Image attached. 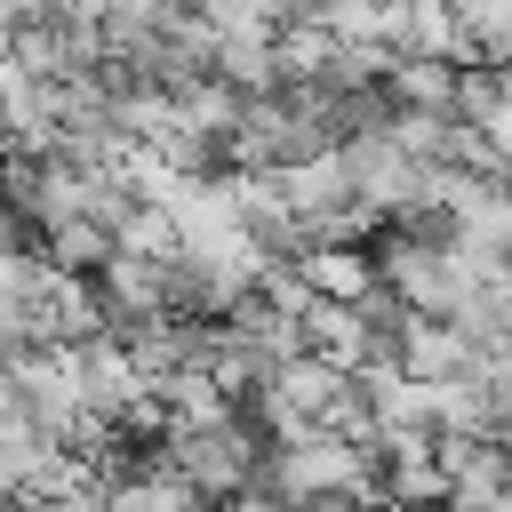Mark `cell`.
Returning <instances> with one entry per match:
<instances>
[{
  "mask_svg": "<svg viewBox=\"0 0 512 512\" xmlns=\"http://www.w3.org/2000/svg\"><path fill=\"white\" fill-rule=\"evenodd\" d=\"M200 504L216 496V504H232V496H248L256 488V472L272 464V448L256 440V424H240V416H224V424H168V456H160Z\"/></svg>",
  "mask_w": 512,
  "mask_h": 512,
  "instance_id": "6da1fadb",
  "label": "cell"
},
{
  "mask_svg": "<svg viewBox=\"0 0 512 512\" xmlns=\"http://www.w3.org/2000/svg\"><path fill=\"white\" fill-rule=\"evenodd\" d=\"M368 480H376V464H368V448L344 440V432H296V440H280L272 464H264V488L288 496L296 512L336 504V496H368Z\"/></svg>",
  "mask_w": 512,
  "mask_h": 512,
  "instance_id": "7a4b0ae2",
  "label": "cell"
},
{
  "mask_svg": "<svg viewBox=\"0 0 512 512\" xmlns=\"http://www.w3.org/2000/svg\"><path fill=\"white\" fill-rule=\"evenodd\" d=\"M296 264H304L312 296H328V304H376L384 296V264L368 248H304Z\"/></svg>",
  "mask_w": 512,
  "mask_h": 512,
  "instance_id": "3957f363",
  "label": "cell"
},
{
  "mask_svg": "<svg viewBox=\"0 0 512 512\" xmlns=\"http://www.w3.org/2000/svg\"><path fill=\"white\" fill-rule=\"evenodd\" d=\"M384 96H392V112L456 120V104H464V64H416V56H400V72L384 80Z\"/></svg>",
  "mask_w": 512,
  "mask_h": 512,
  "instance_id": "277c9868",
  "label": "cell"
},
{
  "mask_svg": "<svg viewBox=\"0 0 512 512\" xmlns=\"http://www.w3.org/2000/svg\"><path fill=\"white\" fill-rule=\"evenodd\" d=\"M40 248H48V264H56V272L96 280V272L120 256V232H112V224H96V216H64V224H48V232H40Z\"/></svg>",
  "mask_w": 512,
  "mask_h": 512,
  "instance_id": "5b68a950",
  "label": "cell"
},
{
  "mask_svg": "<svg viewBox=\"0 0 512 512\" xmlns=\"http://www.w3.org/2000/svg\"><path fill=\"white\" fill-rule=\"evenodd\" d=\"M224 512H296V504H288V496H272V488H248V496H232Z\"/></svg>",
  "mask_w": 512,
  "mask_h": 512,
  "instance_id": "8992f818",
  "label": "cell"
}]
</instances>
